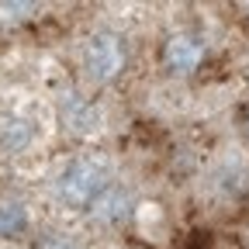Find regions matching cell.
<instances>
[{"instance_id": "cell-4", "label": "cell", "mask_w": 249, "mask_h": 249, "mask_svg": "<svg viewBox=\"0 0 249 249\" xmlns=\"http://www.w3.org/2000/svg\"><path fill=\"white\" fill-rule=\"evenodd\" d=\"M201 62H204V45H201V38L187 35V31L173 35V38L163 45V66H166L170 73L187 76V73H194Z\"/></svg>"}, {"instance_id": "cell-5", "label": "cell", "mask_w": 249, "mask_h": 249, "mask_svg": "<svg viewBox=\"0 0 249 249\" xmlns=\"http://www.w3.org/2000/svg\"><path fill=\"white\" fill-rule=\"evenodd\" d=\"M59 121L62 128H66L70 135H87L101 124V114L97 107H93L87 97H80V93H66V97L59 101Z\"/></svg>"}, {"instance_id": "cell-6", "label": "cell", "mask_w": 249, "mask_h": 249, "mask_svg": "<svg viewBox=\"0 0 249 249\" xmlns=\"http://www.w3.org/2000/svg\"><path fill=\"white\" fill-rule=\"evenodd\" d=\"M28 145H31V124L18 114H0V149L24 152Z\"/></svg>"}, {"instance_id": "cell-1", "label": "cell", "mask_w": 249, "mask_h": 249, "mask_svg": "<svg viewBox=\"0 0 249 249\" xmlns=\"http://www.w3.org/2000/svg\"><path fill=\"white\" fill-rule=\"evenodd\" d=\"M111 183V170L101 156H80L59 177V194L70 208H90L97 194Z\"/></svg>"}, {"instance_id": "cell-2", "label": "cell", "mask_w": 249, "mask_h": 249, "mask_svg": "<svg viewBox=\"0 0 249 249\" xmlns=\"http://www.w3.org/2000/svg\"><path fill=\"white\" fill-rule=\"evenodd\" d=\"M83 70L90 80L111 83L124 70V42L114 31H93L83 45Z\"/></svg>"}, {"instance_id": "cell-8", "label": "cell", "mask_w": 249, "mask_h": 249, "mask_svg": "<svg viewBox=\"0 0 249 249\" xmlns=\"http://www.w3.org/2000/svg\"><path fill=\"white\" fill-rule=\"evenodd\" d=\"M35 249H76L70 239H59V235H45V239H38V246Z\"/></svg>"}, {"instance_id": "cell-3", "label": "cell", "mask_w": 249, "mask_h": 249, "mask_svg": "<svg viewBox=\"0 0 249 249\" xmlns=\"http://www.w3.org/2000/svg\"><path fill=\"white\" fill-rule=\"evenodd\" d=\"M132 208H135V194L124 183H107L87 211H90V218L97 225H121L124 218L132 214Z\"/></svg>"}, {"instance_id": "cell-9", "label": "cell", "mask_w": 249, "mask_h": 249, "mask_svg": "<svg viewBox=\"0 0 249 249\" xmlns=\"http://www.w3.org/2000/svg\"><path fill=\"white\" fill-rule=\"evenodd\" d=\"M246 135H249V111H246Z\"/></svg>"}, {"instance_id": "cell-7", "label": "cell", "mask_w": 249, "mask_h": 249, "mask_svg": "<svg viewBox=\"0 0 249 249\" xmlns=\"http://www.w3.org/2000/svg\"><path fill=\"white\" fill-rule=\"evenodd\" d=\"M28 229V211L21 201L4 197L0 201V239H18Z\"/></svg>"}]
</instances>
